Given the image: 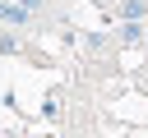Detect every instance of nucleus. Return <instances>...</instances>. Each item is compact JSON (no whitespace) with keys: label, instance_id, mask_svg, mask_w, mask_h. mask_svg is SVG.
Listing matches in <instances>:
<instances>
[{"label":"nucleus","instance_id":"f03ea898","mask_svg":"<svg viewBox=\"0 0 148 138\" xmlns=\"http://www.w3.org/2000/svg\"><path fill=\"white\" fill-rule=\"evenodd\" d=\"M148 14V0H125V23H139Z\"/></svg>","mask_w":148,"mask_h":138},{"label":"nucleus","instance_id":"20e7f679","mask_svg":"<svg viewBox=\"0 0 148 138\" xmlns=\"http://www.w3.org/2000/svg\"><path fill=\"white\" fill-rule=\"evenodd\" d=\"M18 5H23V9H37V5H42V0H18Z\"/></svg>","mask_w":148,"mask_h":138},{"label":"nucleus","instance_id":"7ed1b4c3","mask_svg":"<svg viewBox=\"0 0 148 138\" xmlns=\"http://www.w3.org/2000/svg\"><path fill=\"white\" fill-rule=\"evenodd\" d=\"M139 37H143V23H125L120 28V41H139Z\"/></svg>","mask_w":148,"mask_h":138},{"label":"nucleus","instance_id":"f257e3e1","mask_svg":"<svg viewBox=\"0 0 148 138\" xmlns=\"http://www.w3.org/2000/svg\"><path fill=\"white\" fill-rule=\"evenodd\" d=\"M28 14H32V9H23L18 0H0V23H9V28H28Z\"/></svg>","mask_w":148,"mask_h":138}]
</instances>
